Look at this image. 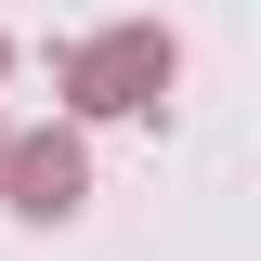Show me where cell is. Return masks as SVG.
Instances as JSON below:
<instances>
[{
	"mask_svg": "<svg viewBox=\"0 0 261 261\" xmlns=\"http://www.w3.org/2000/svg\"><path fill=\"white\" fill-rule=\"evenodd\" d=\"M0 79H13V39H0Z\"/></svg>",
	"mask_w": 261,
	"mask_h": 261,
	"instance_id": "3",
	"label": "cell"
},
{
	"mask_svg": "<svg viewBox=\"0 0 261 261\" xmlns=\"http://www.w3.org/2000/svg\"><path fill=\"white\" fill-rule=\"evenodd\" d=\"M0 209H13V222H79V209H92V144H79V118L0 130Z\"/></svg>",
	"mask_w": 261,
	"mask_h": 261,
	"instance_id": "2",
	"label": "cell"
},
{
	"mask_svg": "<svg viewBox=\"0 0 261 261\" xmlns=\"http://www.w3.org/2000/svg\"><path fill=\"white\" fill-rule=\"evenodd\" d=\"M170 79H183V39H170V27H105V39H65V53H53L65 118H157Z\"/></svg>",
	"mask_w": 261,
	"mask_h": 261,
	"instance_id": "1",
	"label": "cell"
},
{
	"mask_svg": "<svg viewBox=\"0 0 261 261\" xmlns=\"http://www.w3.org/2000/svg\"><path fill=\"white\" fill-rule=\"evenodd\" d=\"M0 130H13V118H0Z\"/></svg>",
	"mask_w": 261,
	"mask_h": 261,
	"instance_id": "4",
	"label": "cell"
}]
</instances>
